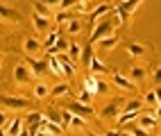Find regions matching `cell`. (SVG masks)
I'll return each mask as SVG.
<instances>
[{"mask_svg":"<svg viewBox=\"0 0 161 136\" xmlns=\"http://www.w3.org/2000/svg\"><path fill=\"white\" fill-rule=\"evenodd\" d=\"M0 20H5V23H18L20 14L16 12V9L7 7V5H0Z\"/></svg>","mask_w":161,"mask_h":136,"instance_id":"obj_9","label":"cell"},{"mask_svg":"<svg viewBox=\"0 0 161 136\" xmlns=\"http://www.w3.org/2000/svg\"><path fill=\"white\" fill-rule=\"evenodd\" d=\"M70 91L68 84H57L55 89H50V95H55V98H61V95H66V93Z\"/></svg>","mask_w":161,"mask_h":136,"instance_id":"obj_29","label":"cell"},{"mask_svg":"<svg viewBox=\"0 0 161 136\" xmlns=\"http://www.w3.org/2000/svg\"><path fill=\"white\" fill-rule=\"evenodd\" d=\"M70 127L77 129V132H86V129H89V118H82V116H77V113H73Z\"/></svg>","mask_w":161,"mask_h":136,"instance_id":"obj_16","label":"cell"},{"mask_svg":"<svg viewBox=\"0 0 161 136\" xmlns=\"http://www.w3.org/2000/svg\"><path fill=\"white\" fill-rule=\"evenodd\" d=\"M138 113L141 111H130V109H123L120 113H118V127H123V125H127V122H132V120H136L138 118Z\"/></svg>","mask_w":161,"mask_h":136,"instance_id":"obj_14","label":"cell"},{"mask_svg":"<svg viewBox=\"0 0 161 136\" xmlns=\"http://www.w3.org/2000/svg\"><path fill=\"white\" fill-rule=\"evenodd\" d=\"M41 118H43V116H41V113H32V116L27 118V122H30V125H32V122H39Z\"/></svg>","mask_w":161,"mask_h":136,"instance_id":"obj_41","label":"cell"},{"mask_svg":"<svg viewBox=\"0 0 161 136\" xmlns=\"http://www.w3.org/2000/svg\"><path fill=\"white\" fill-rule=\"evenodd\" d=\"M127 52H130V57L141 59V57H145V55H147V48H145V46H141V43H136V41H130V43H127Z\"/></svg>","mask_w":161,"mask_h":136,"instance_id":"obj_13","label":"cell"},{"mask_svg":"<svg viewBox=\"0 0 161 136\" xmlns=\"http://www.w3.org/2000/svg\"><path fill=\"white\" fill-rule=\"evenodd\" d=\"M80 102H84V104H91V100H93V93H89L86 89H84L82 93H80V98H77Z\"/></svg>","mask_w":161,"mask_h":136,"instance_id":"obj_36","label":"cell"},{"mask_svg":"<svg viewBox=\"0 0 161 136\" xmlns=\"http://www.w3.org/2000/svg\"><path fill=\"white\" fill-rule=\"evenodd\" d=\"M25 57H27V66L32 68L34 75H43L48 70V59H36V57H30V55H25Z\"/></svg>","mask_w":161,"mask_h":136,"instance_id":"obj_8","label":"cell"},{"mask_svg":"<svg viewBox=\"0 0 161 136\" xmlns=\"http://www.w3.org/2000/svg\"><path fill=\"white\" fill-rule=\"evenodd\" d=\"M98 46H100V50L109 52V50H114V48L118 46V36H116V34H107V36H102V39L98 41Z\"/></svg>","mask_w":161,"mask_h":136,"instance_id":"obj_15","label":"cell"},{"mask_svg":"<svg viewBox=\"0 0 161 136\" xmlns=\"http://www.w3.org/2000/svg\"><path fill=\"white\" fill-rule=\"evenodd\" d=\"M118 113H120V100H114V102H109V104H104V109L100 111V116H102L104 120H116Z\"/></svg>","mask_w":161,"mask_h":136,"instance_id":"obj_6","label":"cell"},{"mask_svg":"<svg viewBox=\"0 0 161 136\" xmlns=\"http://www.w3.org/2000/svg\"><path fill=\"white\" fill-rule=\"evenodd\" d=\"M0 104L7 109H12V111H23V109H30L32 104L30 100L25 98H14V95H0Z\"/></svg>","mask_w":161,"mask_h":136,"instance_id":"obj_1","label":"cell"},{"mask_svg":"<svg viewBox=\"0 0 161 136\" xmlns=\"http://www.w3.org/2000/svg\"><path fill=\"white\" fill-rule=\"evenodd\" d=\"M152 79L157 82V84H161V66H157V68H154V75H152Z\"/></svg>","mask_w":161,"mask_h":136,"instance_id":"obj_40","label":"cell"},{"mask_svg":"<svg viewBox=\"0 0 161 136\" xmlns=\"http://www.w3.org/2000/svg\"><path fill=\"white\" fill-rule=\"evenodd\" d=\"M109 12H114V7H111L109 3H100V5H98V7H95V9H93V12L89 14V16H91V23L95 25V23H98V20L102 18V16H107V14H109Z\"/></svg>","mask_w":161,"mask_h":136,"instance_id":"obj_11","label":"cell"},{"mask_svg":"<svg viewBox=\"0 0 161 136\" xmlns=\"http://www.w3.org/2000/svg\"><path fill=\"white\" fill-rule=\"evenodd\" d=\"M125 109H130V111H143V102L141 100H130L125 104Z\"/></svg>","mask_w":161,"mask_h":136,"instance_id":"obj_34","label":"cell"},{"mask_svg":"<svg viewBox=\"0 0 161 136\" xmlns=\"http://www.w3.org/2000/svg\"><path fill=\"white\" fill-rule=\"evenodd\" d=\"M23 52L30 55V57H36V55H41V52H46V50H43V43H41L36 36H27L23 41Z\"/></svg>","mask_w":161,"mask_h":136,"instance_id":"obj_3","label":"cell"},{"mask_svg":"<svg viewBox=\"0 0 161 136\" xmlns=\"http://www.w3.org/2000/svg\"><path fill=\"white\" fill-rule=\"evenodd\" d=\"M107 91H109V86H107V82L98 79V95H102V93H107Z\"/></svg>","mask_w":161,"mask_h":136,"instance_id":"obj_39","label":"cell"},{"mask_svg":"<svg viewBox=\"0 0 161 136\" xmlns=\"http://www.w3.org/2000/svg\"><path fill=\"white\" fill-rule=\"evenodd\" d=\"M84 89H86L89 93H93V95H98V77H95V75H89L86 82H84Z\"/></svg>","mask_w":161,"mask_h":136,"instance_id":"obj_25","label":"cell"},{"mask_svg":"<svg viewBox=\"0 0 161 136\" xmlns=\"http://www.w3.org/2000/svg\"><path fill=\"white\" fill-rule=\"evenodd\" d=\"M48 68H50L52 73H55L57 77H66V75H64V66H61V61H59L55 55H52V57H48Z\"/></svg>","mask_w":161,"mask_h":136,"instance_id":"obj_19","label":"cell"},{"mask_svg":"<svg viewBox=\"0 0 161 136\" xmlns=\"http://www.w3.org/2000/svg\"><path fill=\"white\" fill-rule=\"evenodd\" d=\"M14 82L18 86H25V84H30L32 82V77H34V73H32V68L27 66V64H18V66H14Z\"/></svg>","mask_w":161,"mask_h":136,"instance_id":"obj_2","label":"cell"},{"mask_svg":"<svg viewBox=\"0 0 161 136\" xmlns=\"http://www.w3.org/2000/svg\"><path fill=\"white\" fill-rule=\"evenodd\" d=\"M143 104H147V107H157V104H159V100H157V91L145 93V102H143Z\"/></svg>","mask_w":161,"mask_h":136,"instance_id":"obj_33","label":"cell"},{"mask_svg":"<svg viewBox=\"0 0 161 136\" xmlns=\"http://www.w3.org/2000/svg\"><path fill=\"white\" fill-rule=\"evenodd\" d=\"M34 14L48 16V18H52V16H55V14H52V9H50L46 3H41V0H36V3H34Z\"/></svg>","mask_w":161,"mask_h":136,"instance_id":"obj_24","label":"cell"},{"mask_svg":"<svg viewBox=\"0 0 161 136\" xmlns=\"http://www.w3.org/2000/svg\"><path fill=\"white\" fill-rule=\"evenodd\" d=\"M68 109H70L73 113H77V116H82V118H93V113H95L91 104H84V102H80V100L70 102V104H68Z\"/></svg>","mask_w":161,"mask_h":136,"instance_id":"obj_4","label":"cell"},{"mask_svg":"<svg viewBox=\"0 0 161 136\" xmlns=\"http://www.w3.org/2000/svg\"><path fill=\"white\" fill-rule=\"evenodd\" d=\"M125 134H132V136H143V134H147V132H145L143 127H138V125H136V127H130Z\"/></svg>","mask_w":161,"mask_h":136,"instance_id":"obj_37","label":"cell"},{"mask_svg":"<svg viewBox=\"0 0 161 136\" xmlns=\"http://www.w3.org/2000/svg\"><path fill=\"white\" fill-rule=\"evenodd\" d=\"M114 84L118 86V89H123V91H136V86H134V82L132 79H127L125 75H120V73H114Z\"/></svg>","mask_w":161,"mask_h":136,"instance_id":"obj_12","label":"cell"},{"mask_svg":"<svg viewBox=\"0 0 161 136\" xmlns=\"http://www.w3.org/2000/svg\"><path fill=\"white\" fill-rule=\"evenodd\" d=\"M152 113H154V116H157V118H159V120H161V104H157V109H154V111H152Z\"/></svg>","mask_w":161,"mask_h":136,"instance_id":"obj_43","label":"cell"},{"mask_svg":"<svg viewBox=\"0 0 161 136\" xmlns=\"http://www.w3.org/2000/svg\"><path fill=\"white\" fill-rule=\"evenodd\" d=\"M89 70H91V75H95V77H100V75H109V73H111V68H109V66H104L95 55H93L91 61H89Z\"/></svg>","mask_w":161,"mask_h":136,"instance_id":"obj_7","label":"cell"},{"mask_svg":"<svg viewBox=\"0 0 161 136\" xmlns=\"http://www.w3.org/2000/svg\"><path fill=\"white\" fill-rule=\"evenodd\" d=\"M70 118H73V111L70 109H61V127L64 129L70 127Z\"/></svg>","mask_w":161,"mask_h":136,"instance_id":"obj_30","label":"cell"},{"mask_svg":"<svg viewBox=\"0 0 161 136\" xmlns=\"http://www.w3.org/2000/svg\"><path fill=\"white\" fill-rule=\"evenodd\" d=\"M5 134H9V136L23 134V120H20V118H14L12 122H9V127H5Z\"/></svg>","mask_w":161,"mask_h":136,"instance_id":"obj_20","label":"cell"},{"mask_svg":"<svg viewBox=\"0 0 161 136\" xmlns=\"http://www.w3.org/2000/svg\"><path fill=\"white\" fill-rule=\"evenodd\" d=\"M59 39H61V34L57 32V30H52V32H48L46 41H41V43H43V50H46V48H50V46H55V43H57Z\"/></svg>","mask_w":161,"mask_h":136,"instance_id":"obj_27","label":"cell"},{"mask_svg":"<svg viewBox=\"0 0 161 136\" xmlns=\"http://www.w3.org/2000/svg\"><path fill=\"white\" fill-rule=\"evenodd\" d=\"M41 125H43V134H61L64 132V127L59 122H52V120H41Z\"/></svg>","mask_w":161,"mask_h":136,"instance_id":"obj_21","label":"cell"},{"mask_svg":"<svg viewBox=\"0 0 161 136\" xmlns=\"http://www.w3.org/2000/svg\"><path fill=\"white\" fill-rule=\"evenodd\" d=\"M136 120H138V127H143L147 134H150V132H154V129H159V118L154 116V113H147V116H138Z\"/></svg>","mask_w":161,"mask_h":136,"instance_id":"obj_5","label":"cell"},{"mask_svg":"<svg viewBox=\"0 0 161 136\" xmlns=\"http://www.w3.org/2000/svg\"><path fill=\"white\" fill-rule=\"evenodd\" d=\"M77 5H80V0H61L59 9H73V7H77Z\"/></svg>","mask_w":161,"mask_h":136,"instance_id":"obj_35","label":"cell"},{"mask_svg":"<svg viewBox=\"0 0 161 136\" xmlns=\"http://www.w3.org/2000/svg\"><path fill=\"white\" fill-rule=\"evenodd\" d=\"M70 18H75L70 9H61L59 14H55V16H52V20H57V23H68Z\"/></svg>","mask_w":161,"mask_h":136,"instance_id":"obj_28","label":"cell"},{"mask_svg":"<svg viewBox=\"0 0 161 136\" xmlns=\"http://www.w3.org/2000/svg\"><path fill=\"white\" fill-rule=\"evenodd\" d=\"M66 55L70 57V61H75V64H77V59L82 57V46L77 43V41H70V43H68V50H66Z\"/></svg>","mask_w":161,"mask_h":136,"instance_id":"obj_18","label":"cell"},{"mask_svg":"<svg viewBox=\"0 0 161 136\" xmlns=\"http://www.w3.org/2000/svg\"><path fill=\"white\" fill-rule=\"evenodd\" d=\"M41 3H46L48 7H59V3H61V0H41Z\"/></svg>","mask_w":161,"mask_h":136,"instance_id":"obj_42","label":"cell"},{"mask_svg":"<svg viewBox=\"0 0 161 136\" xmlns=\"http://www.w3.org/2000/svg\"><path fill=\"white\" fill-rule=\"evenodd\" d=\"M50 95V86L46 84V82H39V84H34V98L36 100H43Z\"/></svg>","mask_w":161,"mask_h":136,"instance_id":"obj_22","label":"cell"},{"mask_svg":"<svg viewBox=\"0 0 161 136\" xmlns=\"http://www.w3.org/2000/svg\"><path fill=\"white\" fill-rule=\"evenodd\" d=\"M91 57H93V43H89L86 48H82V57H80V59H84V64L89 66V61H91Z\"/></svg>","mask_w":161,"mask_h":136,"instance_id":"obj_31","label":"cell"},{"mask_svg":"<svg viewBox=\"0 0 161 136\" xmlns=\"http://www.w3.org/2000/svg\"><path fill=\"white\" fill-rule=\"evenodd\" d=\"M66 30H68V34H73V36H77L80 32H82V23L77 18H70L68 23H66Z\"/></svg>","mask_w":161,"mask_h":136,"instance_id":"obj_26","label":"cell"},{"mask_svg":"<svg viewBox=\"0 0 161 136\" xmlns=\"http://www.w3.org/2000/svg\"><path fill=\"white\" fill-rule=\"evenodd\" d=\"M43 118H46V120H52V122H61V111H55V109H48Z\"/></svg>","mask_w":161,"mask_h":136,"instance_id":"obj_32","label":"cell"},{"mask_svg":"<svg viewBox=\"0 0 161 136\" xmlns=\"http://www.w3.org/2000/svg\"><path fill=\"white\" fill-rule=\"evenodd\" d=\"M145 77H147V70H145L143 66H138V64H136V66L130 68V79H132V82H143Z\"/></svg>","mask_w":161,"mask_h":136,"instance_id":"obj_17","label":"cell"},{"mask_svg":"<svg viewBox=\"0 0 161 136\" xmlns=\"http://www.w3.org/2000/svg\"><path fill=\"white\" fill-rule=\"evenodd\" d=\"M0 68H3V55H0Z\"/></svg>","mask_w":161,"mask_h":136,"instance_id":"obj_44","label":"cell"},{"mask_svg":"<svg viewBox=\"0 0 161 136\" xmlns=\"http://www.w3.org/2000/svg\"><path fill=\"white\" fill-rule=\"evenodd\" d=\"M141 3H143V0H120V5H118V7H120V9H125V12L132 16V14L136 12V7L141 5Z\"/></svg>","mask_w":161,"mask_h":136,"instance_id":"obj_23","label":"cell"},{"mask_svg":"<svg viewBox=\"0 0 161 136\" xmlns=\"http://www.w3.org/2000/svg\"><path fill=\"white\" fill-rule=\"evenodd\" d=\"M7 120H9L7 111H0V129H3V132H5V127H7Z\"/></svg>","mask_w":161,"mask_h":136,"instance_id":"obj_38","label":"cell"},{"mask_svg":"<svg viewBox=\"0 0 161 136\" xmlns=\"http://www.w3.org/2000/svg\"><path fill=\"white\" fill-rule=\"evenodd\" d=\"M50 20H52V18H48V16H41V14H32V25H34V30H36L39 34L48 32V27H50Z\"/></svg>","mask_w":161,"mask_h":136,"instance_id":"obj_10","label":"cell"}]
</instances>
